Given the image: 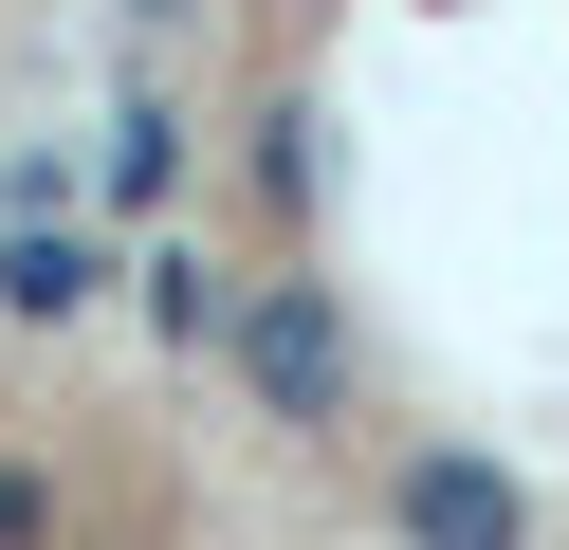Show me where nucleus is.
Wrapping results in <instances>:
<instances>
[{
    "label": "nucleus",
    "mask_w": 569,
    "mask_h": 550,
    "mask_svg": "<svg viewBox=\"0 0 569 550\" xmlns=\"http://www.w3.org/2000/svg\"><path fill=\"white\" fill-rule=\"evenodd\" d=\"M386 532L405 550H532V477L478 459V440H422V459L386 477Z\"/></svg>",
    "instance_id": "nucleus-2"
},
{
    "label": "nucleus",
    "mask_w": 569,
    "mask_h": 550,
    "mask_svg": "<svg viewBox=\"0 0 569 550\" xmlns=\"http://www.w3.org/2000/svg\"><path fill=\"white\" fill-rule=\"evenodd\" d=\"M221 367L258 386V422H295V440H331L349 422V293L312 276H239V312H221Z\"/></svg>",
    "instance_id": "nucleus-1"
},
{
    "label": "nucleus",
    "mask_w": 569,
    "mask_h": 550,
    "mask_svg": "<svg viewBox=\"0 0 569 550\" xmlns=\"http://www.w3.org/2000/svg\"><path fill=\"white\" fill-rule=\"evenodd\" d=\"M129 276H148V330H166V349H221V312H239V276H221V257H202V239H148V257H129Z\"/></svg>",
    "instance_id": "nucleus-4"
},
{
    "label": "nucleus",
    "mask_w": 569,
    "mask_h": 550,
    "mask_svg": "<svg viewBox=\"0 0 569 550\" xmlns=\"http://www.w3.org/2000/svg\"><path fill=\"white\" fill-rule=\"evenodd\" d=\"M111 202H129V220L184 202V110H166V92H129V110H111Z\"/></svg>",
    "instance_id": "nucleus-5"
},
{
    "label": "nucleus",
    "mask_w": 569,
    "mask_h": 550,
    "mask_svg": "<svg viewBox=\"0 0 569 550\" xmlns=\"http://www.w3.org/2000/svg\"><path fill=\"white\" fill-rule=\"evenodd\" d=\"M38 532H56V496H38L19 459H0V550H38Z\"/></svg>",
    "instance_id": "nucleus-7"
},
{
    "label": "nucleus",
    "mask_w": 569,
    "mask_h": 550,
    "mask_svg": "<svg viewBox=\"0 0 569 550\" xmlns=\"http://www.w3.org/2000/svg\"><path fill=\"white\" fill-rule=\"evenodd\" d=\"M258 202H276V220H312V110H295V92L258 110Z\"/></svg>",
    "instance_id": "nucleus-6"
},
{
    "label": "nucleus",
    "mask_w": 569,
    "mask_h": 550,
    "mask_svg": "<svg viewBox=\"0 0 569 550\" xmlns=\"http://www.w3.org/2000/svg\"><path fill=\"white\" fill-rule=\"evenodd\" d=\"M92 293H111V239H92L74 202H19V220H0V330H74Z\"/></svg>",
    "instance_id": "nucleus-3"
}]
</instances>
